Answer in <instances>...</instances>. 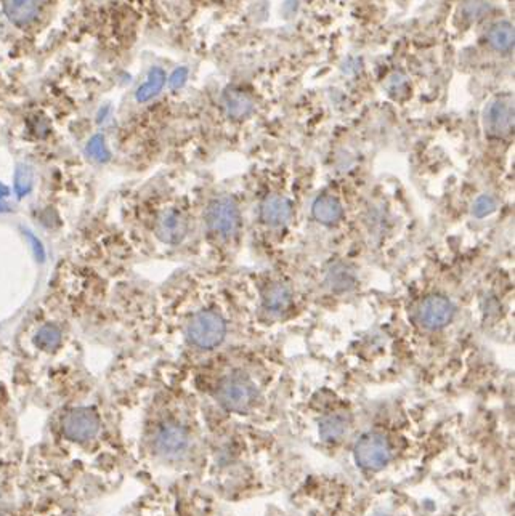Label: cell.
Segmentation results:
<instances>
[{
	"label": "cell",
	"instance_id": "1",
	"mask_svg": "<svg viewBox=\"0 0 515 516\" xmlns=\"http://www.w3.org/2000/svg\"><path fill=\"white\" fill-rule=\"evenodd\" d=\"M217 399L230 413H248L255 403V387L246 375L232 374L218 383Z\"/></svg>",
	"mask_w": 515,
	"mask_h": 516
},
{
	"label": "cell",
	"instance_id": "2",
	"mask_svg": "<svg viewBox=\"0 0 515 516\" xmlns=\"http://www.w3.org/2000/svg\"><path fill=\"white\" fill-rule=\"evenodd\" d=\"M190 342L201 350H211L223 342L227 334V324L223 317L216 311L204 310L191 317L188 324Z\"/></svg>",
	"mask_w": 515,
	"mask_h": 516
},
{
	"label": "cell",
	"instance_id": "3",
	"mask_svg": "<svg viewBox=\"0 0 515 516\" xmlns=\"http://www.w3.org/2000/svg\"><path fill=\"white\" fill-rule=\"evenodd\" d=\"M484 129L491 138H506L514 130V98L502 93L491 98L484 109Z\"/></svg>",
	"mask_w": 515,
	"mask_h": 516
},
{
	"label": "cell",
	"instance_id": "4",
	"mask_svg": "<svg viewBox=\"0 0 515 516\" xmlns=\"http://www.w3.org/2000/svg\"><path fill=\"white\" fill-rule=\"evenodd\" d=\"M100 417L89 408L71 409L62 419L63 435L76 443H85L95 438L100 431Z\"/></svg>",
	"mask_w": 515,
	"mask_h": 516
},
{
	"label": "cell",
	"instance_id": "5",
	"mask_svg": "<svg viewBox=\"0 0 515 516\" xmlns=\"http://www.w3.org/2000/svg\"><path fill=\"white\" fill-rule=\"evenodd\" d=\"M392 457V446L381 433H368L355 446V459L366 470H381Z\"/></svg>",
	"mask_w": 515,
	"mask_h": 516
},
{
	"label": "cell",
	"instance_id": "6",
	"mask_svg": "<svg viewBox=\"0 0 515 516\" xmlns=\"http://www.w3.org/2000/svg\"><path fill=\"white\" fill-rule=\"evenodd\" d=\"M206 223L213 234L220 238H230L237 233L239 224V212L233 199L230 197H217L213 199L206 212Z\"/></svg>",
	"mask_w": 515,
	"mask_h": 516
},
{
	"label": "cell",
	"instance_id": "7",
	"mask_svg": "<svg viewBox=\"0 0 515 516\" xmlns=\"http://www.w3.org/2000/svg\"><path fill=\"white\" fill-rule=\"evenodd\" d=\"M155 451L166 459H177L188 447V433L185 428L174 422H167L159 427L153 441Z\"/></svg>",
	"mask_w": 515,
	"mask_h": 516
},
{
	"label": "cell",
	"instance_id": "8",
	"mask_svg": "<svg viewBox=\"0 0 515 516\" xmlns=\"http://www.w3.org/2000/svg\"><path fill=\"white\" fill-rule=\"evenodd\" d=\"M418 317L419 322L429 331H440L453 321L454 306L442 295H430L419 305Z\"/></svg>",
	"mask_w": 515,
	"mask_h": 516
},
{
	"label": "cell",
	"instance_id": "9",
	"mask_svg": "<svg viewBox=\"0 0 515 516\" xmlns=\"http://www.w3.org/2000/svg\"><path fill=\"white\" fill-rule=\"evenodd\" d=\"M188 233V222L175 208H167L161 212L155 222V234L164 244L177 245L185 239Z\"/></svg>",
	"mask_w": 515,
	"mask_h": 516
},
{
	"label": "cell",
	"instance_id": "10",
	"mask_svg": "<svg viewBox=\"0 0 515 516\" xmlns=\"http://www.w3.org/2000/svg\"><path fill=\"white\" fill-rule=\"evenodd\" d=\"M291 202L283 196H268L260 206V218L268 227H281L291 218Z\"/></svg>",
	"mask_w": 515,
	"mask_h": 516
},
{
	"label": "cell",
	"instance_id": "11",
	"mask_svg": "<svg viewBox=\"0 0 515 516\" xmlns=\"http://www.w3.org/2000/svg\"><path fill=\"white\" fill-rule=\"evenodd\" d=\"M7 18L16 26H26L36 18L39 2L37 0H3Z\"/></svg>",
	"mask_w": 515,
	"mask_h": 516
},
{
	"label": "cell",
	"instance_id": "12",
	"mask_svg": "<svg viewBox=\"0 0 515 516\" xmlns=\"http://www.w3.org/2000/svg\"><path fill=\"white\" fill-rule=\"evenodd\" d=\"M311 212H313V217L318 220V222L323 224H327V227L339 223L342 218L341 202L332 196L318 197V199L313 202Z\"/></svg>",
	"mask_w": 515,
	"mask_h": 516
},
{
	"label": "cell",
	"instance_id": "13",
	"mask_svg": "<svg viewBox=\"0 0 515 516\" xmlns=\"http://www.w3.org/2000/svg\"><path fill=\"white\" fill-rule=\"evenodd\" d=\"M223 106L230 117L243 119L246 116H249L252 108H254V103H252L251 96L246 95L244 92L228 90L225 92L223 95Z\"/></svg>",
	"mask_w": 515,
	"mask_h": 516
},
{
	"label": "cell",
	"instance_id": "14",
	"mask_svg": "<svg viewBox=\"0 0 515 516\" xmlns=\"http://www.w3.org/2000/svg\"><path fill=\"white\" fill-rule=\"evenodd\" d=\"M488 43L496 52H511L514 48V26L509 21L493 24L488 31Z\"/></svg>",
	"mask_w": 515,
	"mask_h": 516
},
{
	"label": "cell",
	"instance_id": "15",
	"mask_svg": "<svg viewBox=\"0 0 515 516\" xmlns=\"http://www.w3.org/2000/svg\"><path fill=\"white\" fill-rule=\"evenodd\" d=\"M164 84H166V73L161 68H153L148 74L146 82L135 93V100L139 103L150 101L153 96H156L159 92L162 90Z\"/></svg>",
	"mask_w": 515,
	"mask_h": 516
},
{
	"label": "cell",
	"instance_id": "16",
	"mask_svg": "<svg viewBox=\"0 0 515 516\" xmlns=\"http://www.w3.org/2000/svg\"><path fill=\"white\" fill-rule=\"evenodd\" d=\"M348 424L345 420V417L334 414L327 415L320 422V435L326 441H337L341 439L345 433H347Z\"/></svg>",
	"mask_w": 515,
	"mask_h": 516
},
{
	"label": "cell",
	"instance_id": "17",
	"mask_svg": "<svg viewBox=\"0 0 515 516\" xmlns=\"http://www.w3.org/2000/svg\"><path fill=\"white\" fill-rule=\"evenodd\" d=\"M289 301H291V292L283 284H273L271 287L267 289L264 295L265 308L273 313L283 311L289 305Z\"/></svg>",
	"mask_w": 515,
	"mask_h": 516
},
{
	"label": "cell",
	"instance_id": "18",
	"mask_svg": "<svg viewBox=\"0 0 515 516\" xmlns=\"http://www.w3.org/2000/svg\"><path fill=\"white\" fill-rule=\"evenodd\" d=\"M63 332L62 329L55 324H45L42 326L34 336V345L41 350H55L62 345Z\"/></svg>",
	"mask_w": 515,
	"mask_h": 516
},
{
	"label": "cell",
	"instance_id": "19",
	"mask_svg": "<svg viewBox=\"0 0 515 516\" xmlns=\"http://www.w3.org/2000/svg\"><path fill=\"white\" fill-rule=\"evenodd\" d=\"M32 186H34V173H32V169L24 166V164H20V166L15 169L13 177L15 194L18 196V199H23V197L31 193Z\"/></svg>",
	"mask_w": 515,
	"mask_h": 516
},
{
	"label": "cell",
	"instance_id": "20",
	"mask_svg": "<svg viewBox=\"0 0 515 516\" xmlns=\"http://www.w3.org/2000/svg\"><path fill=\"white\" fill-rule=\"evenodd\" d=\"M327 281H330L332 289L347 290L353 285L355 278H353V273L350 271L348 268H345L344 265H337L330 271V278H327Z\"/></svg>",
	"mask_w": 515,
	"mask_h": 516
},
{
	"label": "cell",
	"instance_id": "21",
	"mask_svg": "<svg viewBox=\"0 0 515 516\" xmlns=\"http://www.w3.org/2000/svg\"><path fill=\"white\" fill-rule=\"evenodd\" d=\"M85 151H87V155H89L93 159V161H97V162L105 164V162L109 161V159H111V152H109V150H108L103 135L92 136V138L89 140V143H87Z\"/></svg>",
	"mask_w": 515,
	"mask_h": 516
},
{
	"label": "cell",
	"instance_id": "22",
	"mask_svg": "<svg viewBox=\"0 0 515 516\" xmlns=\"http://www.w3.org/2000/svg\"><path fill=\"white\" fill-rule=\"evenodd\" d=\"M485 12H488V2L486 0H465L463 13L467 20H479L485 15Z\"/></svg>",
	"mask_w": 515,
	"mask_h": 516
},
{
	"label": "cell",
	"instance_id": "23",
	"mask_svg": "<svg viewBox=\"0 0 515 516\" xmlns=\"http://www.w3.org/2000/svg\"><path fill=\"white\" fill-rule=\"evenodd\" d=\"M24 236L27 239V243L31 244V249H32V254H34L36 260L39 263H43L45 261L47 258V252H45V247H43L42 241L37 238L36 234H32V231H29V229H24Z\"/></svg>",
	"mask_w": 515,
	"mask_h": 516
},
{
	"label": "cell",
	"instance_id": "24",
	"mask_svg": "<svg viewBox=\"0 0 515 516\" xmlns=\"http://www.w3.org/2000/svg\"><path fill=\"white\" fill-rule=\"evenodd\" d=\"M493 208H495V202H493L491 197L484 196V197H480L479 201H477V204L474 207V212H475V215L484 217V215H486V213H490Z\"/></svg>",
	"mask_w": 515,
	"mask_h": 516
},
{
	"label": "cell",
	"instance_id": "25",
	"mask_svg": "<svg viewBox=\"0 0 515 516\" xmlns=\"http://www.w3.org/2000/svg\"><path fill=\"white\" fill-rule=\"evenodd\" d=\"M186 76H188V71H186L185 68H180V69L175 71V73L172 74V78H171L172 89H178V87H182L185 84V80H186Z\"/></svg>",
	"mask_w": 515,
	"mask_h": 516
},
{
	"label": "cell",
	"instance_id": "26",
	"mask_svg": "<svg viewBox=\"0 0 515 516\" xmlns=\"http://www.w3.org/2000/svg\"><path fill=\"white\" fill-rule=\"evenodd\" d=\"M10 196V189L8 186H5L3 183H0V199H3V197Z\"/></svg>",
	"mask_w": 515,
	"mask_h": 516
},
{
	"label": "cell",
	"instance_id": "27",
	"mask_svg": "<svg viewBox=\"0 0 515 516\" xmlns=\"http://www.w3.org/2000/svg\"><path fill=\"white\" fill-rule=\"evenodd\" d=\"M7 212H12V207H10L7 202H3L2 199H0V213H7Z\"/></svg>",
	"mask_w": 515,
	"mask_h": 516
},
{
	"label": "cell",
	"instance_id": "28",
	"mask_svg": "<svg viewBox=\"0 0 515 516\" xmlns=\"http://www.w3.org/2000/svg\"><path fill=\"white\" fill-rule=\"evenodd\" d=\"M0 516H5V515H3V513H2V512H0Z\"/></svg>",
	"mask_w": 515,
	"mask_h": 516
}]
</instances>
